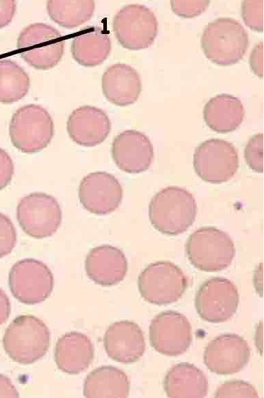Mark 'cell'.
I'll return each instance as SVG.
<instances>
[{
  "mask_svg": "<svg viewBox=\"0 0 264 398\" xmlns=\"http://www.w3.org/2000/svg\"><path fill=\"white\" fill-rule=\"evenodd\" d=\"M127 267L125 254L108 244L91 249L85 260V270L88 278L103 286L120 283L127 274Z\"/></svg>",
  "mask_w": 264,
  "mask_h": 398,
  "instance_id": "d6986e66",
  "label": "cell"
},
{
  "mask_svg": "<svg viewBox=\"0 0 264 398\" xmlns=\"http://www.w3.org/2000/svg\"><path fill=\"white\" fill-rule=\"evenodd\" d=\"M163 389L168 397H205L208 392V380L200 368L183 362L168 370Z\"/></svg>",
  "mask_w": 264,
  "mask_h": 398,
  "instance_id": "7402d4cb",
  "label": "cell"
},
{
  "mask_svg": "<svg viewBox=\"0 0 264 398\" xmlns=\"http://www.w3.org/2000/svg\"><path fill=\"white\" fill-rule=\"evenodd\" d=\"M239 303L236 286L229 279L213 277L199 287L195 306L199 316L211 323H222L236 313Z\"/></svg>",
  "mask_w": 264,
  "mask_h": 398,
  "instance_id": "7c38bea8",
  "label": "cell"
},
{
  "mask_svg": "<svg viewBox=\"0 0 264 398\" xmlns=\"http://www.w3.org/2000/svg\"><path fill=\"white\" fill-rule=\"evenodd\" d=\"M111 123L108 115L93 106H82L74 110L67 123L69 137L84 147H95L108 137Z\"/></svg>",
  "mask_w": 264,
  "mask_h": 398,
  "instance_id": "ac0fdd59",
  "label": "cell"
},
{
  "mask_svg": "<svg viewBox=\"0 0 264 398\" xmlns=\"http://www.w3.org/2000/svg\"><path fill=\"white\" fill-rule=\"evenodd\" d=\"M130 383L127 374L111 365H103L89 373L84 383L85 397H127Z\"/></svg>",
  "mask_w": 264,
  "mask_h": 398,
  "instance_id": "d4e9b609",
  "label": "cell"
},
{
  "mask_svg": "<svg viewBox=\"0 0 264 398\" xmlns=\"http://www.w3.org/2000/svg\"><path fill=\"white\" fill-rule=\"evenodd\" d=\"M149 335L151 346L166 356L182 355L193 341L192 326L188 318L174 310L163 311L155 316Z\"/></svg>",
  "mask_w": 264,
  "mask_h": 398,
  "instance_id": "4fadbf2b",
  "label": "cell"
},
{
  "mask_svg": "<svg viewBox=\"0 0 264 398\" xmlns=\"http://www.w3.org/2000/svg\"><path fill=\"white\" fill-rule=\"evenodd\" d=\"M185 253L190 263L205 272H218L232 262L236 249L225 232L214 227H202L188 237Z\"/></svg>",
  "mask_w": 264,
  "mask_h": 398,
  "instance_id": "277c9868",
  "label": "cell"
},
{
  "mask_svg": "<svg viewBox=\"0 0 264 398\" xmlns=\"http://www.w3.org/2000/svg\"><path fill=\"white\" fill-rule=\"evenodd\" d=\"M16 11L15 1H0V28L8 25Z\"/></svg>",
  "mask_w": 264,
  "mask_h": 398,
  "instance_id": "e575fe53",
  "label": "cell"
},
{
  "mask_svg": "<svg viewBox=\"0 0 264 398\" xmlns=\"http://www.w3.org/2000/svg\"><path fill=\"white\" fill-rule=\"evenodd\" d=\"M244 107L237 97L227 93L210 98L203 109V118L213 131L227 133L236 130L243 120Z\"/></svg>",
  "mask_w": 264,
  "mask_h": 398,
  "instance_id": "603a6c76",
  "label": "cell"
},
{
  "mask_svg": "<svg viewBox=\"0 0 264 398\" xmlns=\"http://www.w3.org/2000/svg\"><path fill=\"white\" fill-rule=\"evenodd\" d=\"M111 51L108 33L99 26H88L72 40L71 52L73 58L84 67L102 64Z\"/></svg>",
  "mask_w": 264,
  "mask_h": 398,
  "instance_id": "cb8c5ba5",
  "label": "cell"
},
{
  "mask_svg": "<svg viewBox=\"0 0 264 398\" xmlns=\"http://www.w3.org/2000/svg\"><path fill=\"white\" fill-rule=\"evenodd\" d=\"M19 393L11 380L0 374V397H18Z\"/></svg>",
  "mask_w": 264,
  "mask_h": 398,
  "instance_id": "d590c367",
  "label": "cell"
},
{
  "mask_svg": "<svg viewBox=\"0 0 264 398\" xmlns=\"http://www.w3.org/2000/svg\"><path fill=\"white\" fill-rule=\"evenodd\" d=\"M263 4L262 1L241 2V17L247 26L258 32L263 31Z\"/></svg>",
  "mask_w": 264,
  "mask_h": 398,
  "instance_id": "f546056e",
  "label": "cell"
},
{
  "mask_svg": "<svg viewBox=\"0 0 264 398\" xmlns=\"http://www.w3.org/2000/svg\"><path fill=\"white\" fill-rule=\"evenodd\" d=\"M62 210L55 198L42 193L23 197L16 207V217L23 231L35 239L53 235L62 222Z\"/></svg>",
  "mask_w": 264,
  "mask_h": 398,
  "instance_id": "ba28073f",
  "label": "cell"
},
{
  "mask_svg": "<svg viewBox=\"0 0 264 398\" xmlns=\"http://www.w3.org/2000/svg\"><path fill=\"white\" fill-rule=\"evenodd\" d=\"M16 241L17 232L12 221L0 212V258L12 251Z\"/></svg>",
  "mask_w": 264,
  "mask_h": 398,
  "instance_id": "4dcf8cb0",
  "label": "cell"
},
{
  "mask_svg": "<svg viewBox=\"0 0 264 398\" xmlns=\"http://www.w3.org/2000/svg\"><path fill=\"white\" fill-rule=\"evenodd\" d=\"M54 132V123L46 109L37 104L18 108L12 115L9 136L19 151L33 154L45 148Z\"/></svg>",
  "mask_w": 264,
  "mask_h": 398,
  "instance_id": "5b68a950",
  "label": "cell"
},
{
  "mask_svg": "<svg viewBox=\"0 0 264 398\" xmlns=\"http://www.w3.org/2000/svg\"><path fill=\"white\" fill-rule=\"evenodd\" d=\"M30 81L26 72L11 59L0 60V103H13L28 92Z\"/></svg>",
  "mask_w": 264,
  "mask_h": 398,
  "instance_id": "4316f807",
  "label": "cell"
},
{
  "mask_svg": "<svg viewBox=\"0 0 264 398\" xmlns=\"http://www.w3.org/2000/svg\"><path fill=\"white\" fill-rule=\"evenodd\" d=\"M14 173L13 161L8 154L0 148V191L11 182Z\"/></svg>",
  "mask_w": 264,
  "mask_h": 398,
  "instance_id": "d6a6232c",
  "label": "cell"
},
{
  "mask_svg": "<svg viewBox=\"0 0 264 398\" xmlns=\"http://www.w3.org/2000/svg\"><path fill=\"white\" fill-rule=\"evenodd\" d=\"M263 134L258 133L248 141L244 157L248 167L258 173H263Z\"/></svg>",
  "mask_w": 264,
  "mask_h": 398,
  "instance_id": "f1b7e54d",
  "label": "cell"
},
{
  "mask_svg": "<svg viewBox=\"0 0 264 398\" xmlns=\"http://www.w3.org/2000/svg\"><path fill=\"white\" fill-rule=\"evenodd\" d=\"M96 8L94 1H48L47 11L58 25L71 29L89 21Z\"/></svg>",
  "mask_w": 264,
  "mask_h": 398,
  "instance_id": "484cf974",
  "label": "cell"
},
{
  "mask_svg": "<svg viewBox=\"0 0 264 398\" xmlns=\"http://www.w3.org/2000/svg\"><path fill=\"white\" fill-rule=\"evenodd\" d=\"M102 90L107 100L119 106L134 103L142 91L138 72L129 64L116 63L102 76Z\"/></svg>",
  "mask_w": 264,
  "mask_h": 398,
  "instance_id": "ffe728a7",
  "label": "cell"
},
{
  "mask_svg": "<svg viewBox=\"0 0 264 398\" xmlns=\"http://www.w3.org/2000/svg\"><path fill=\"white\" fill-rule=\"evenodd\" d=\"M197 203L193 194L184 188L168 186L157 192L149 205L151 225L170 236L180 234L193 224Z\"/></svg>",
  "mask_w": 264,
  "mask_h": 398,
  "instance_id": "6da1fadb",
  "label": "cell"
},
{
  "mask_svg": "<svg viewBox=\"0 0 264 398\" xmlns=\"http://www.w3.org/2000/svg\"><path fill=\"white\" fill-rule=\"evenodd\" d=\"M113 28L119 43L125 48L137 50L150 47L159 30L154 13L144 5L124 6L115 14Z\"/></svg>",
  "mask_w": 264,
  "mask_h": 398,
  "instance_id": "30bf717a",
  "label": "cell"
},
{
  "mask_svg": "<svg viewBox=\"0 0 264 398\" xmlns=\"http://www.w3.org/2000/svg\"><path fill=\"white\" fill-rule=\"evenodd\" d=\"M21 57L36 69L47 70L55 67L64 55V40L54 27L33 23L24 28L17 40Z\"/></svg>",
  "mask_w": 264,
  "mask_h": 398,
  "instance_id": "52a82bcc",
  "label": "cell"
},
{
  "mask_svg": "<svg viewBox=\"0 0 264 398\" xmlns=\"http://www.w3.org/2000/svg\"><path fill=\"white\" fill-rule=\"evenodd\" d=\"M210 3V1H171V6L176 14L193 18L205 11Z\"/></svg>",
  "mask_w": 264,
  "mask_h": 398,
  "instance_id": "1f68e13d",
  "label": "cell"
},
{
  "mask_svg": "<svg viewBox=\"0 0 264 398\" xmlns=\"http://www.w3.org/2000/svg\"><path fill=\"white\" fill-rule=\"evenodd\" d=\"M215 397H258L256 389L241 380L224 382L215 390Z\"/></svg>",
  "mask_w": 264,
  "mask_h": 398,
  "instance_id": "83f0119b",
  "label": "cell"
},
{
  "mask_svg": "<svg viewBox=\"0 0 264 398\" xmlns=\"http://www.w3.org/2000/svg\"><path fill=\"white\" fill-rule=\"evenodd\" d=\"M250 357L251 348L243 337L235 334H224L208 343L204 351L203 361L211 372L228 375L243 369Z\"/></svg>",
  "mask_w": 264,
  "mask_h": 398,
  "instance_id": "5bb4252c",
  "label": "cell"
},
{
  "mask_svg": "<svg viewBox=\"0 0 264 398\" xmlns=\"http://www.w3.org/2000/svg\"><path fill=\"white\" fill-rule=\"evenodd\" d=\"M94 348L89 338L78 331L68 332L57 341L54 360L64 373L77 375L86 370L92 363Z\"/></svg>",
  "mask_w": 264,
  "mask_h": 398,
  "instance_id": "44dd1931",
  "label": "cell"
},
{
  "mask_svg": "<svg viewBox=\"0 0 264 398\" xmlns=\"http://www.w3.org/2000/svg\"><path fill=\"white\" fill-rule=\"evenodd\" d=\"M200 42L207 59L217 64L228 66L243 58L249 45V38L238 21L222 17L204 28Z\"/></svg>",
  "mask_w": 264,
  "mask_h": 398,
  "instance_id": "3957f363",
  "label": "cell"
},
{
  "mask_svg": "<svg viewBox=\"0 0 264 398\" xmlns=\"http://www.w3.org/2000/svg\"><path fill=\"white\" fill-rule=\"evenodd\" d=\"M111 155L120 170L129 174H138L147 171L151 165L154 147L144 133L127 130L114 138Z\"/></svg>",
  "mask_w": 264,
  "mask_h": 398,
  "instance_id": "2e32d148",
  "label": "cell"
},
{
  "mask_svg": "<svg viewBox=\"0 0 264 398\" xmlns=\"http://www.w3.org/2000/svg\"><path fill=\"white\" fill-rule=\"evenodd\" d=\"M119 181L105 171L92 172L85 176L79 186L81 204L89 212L107 215L114 212L122 199Z\"/></svg>",
  "mask_w": 264,
  "mask_h": 398,
  "instance_id": "9a60e30c",
  "label": "cell"
},
{
  "mask_svg": "<svg viewBox=\"0 0 264 398\" xmlns=\"http://www.w3.org/2000/svg\"><path fill=\"white\" fill-rule=\"evenodd\" d=\"M249 61L253 73L260 78L263 77V41L259 42L254 47Z\"/></svg>",
  "mask_w": 264,
  "mask_h": 398,
  "instance_id": "836d02e7",
  "label": "cell"
},
{
  "mask_svg": "<svg viewBox=\"0 0 264 398\" xmlns=\"http://www.w3.org/2000/svg\"><path fill=\"white\" fill-rule=\"evenodd\" d=\"M103 346L109 358L125 364L138 361L144 355L146 343L140 326L131 321L113 323L103 336Z\"/></svg>",
  "mask_w": 264,
  "mask_h": 398,
  "instance_id": "e0dca14e",
  "label": "cell"
},
{
  "mask_svg": "<svg viewBox=\"0 0 264 398\" xmlns=\"http://www.w3.org/2000/svg\"><path fill=\"white\" fill-rule=\"evenodd\" d=\"M11 313V303L5 292L0 288V325L4 324Z\"/></svg>",
  "mask_w": 264,
  "mask_h": 398,
  "instance_id": "8d00e7d4",
  "label": "cell"
},
{
  "mask_svg": "<svg viewBox=\"0 0 264 398\" xmlns=\"http://www.w3.org/2000/svg\"><path fill=\"white\" fill-rule=\"evenodd\" d=\"M2 341L5 352L13 361L28 365L46 354L50 344V332L40 319L23 314L10 323Z\"/></svg>",
  "mask_w": 264,
  "mask_h": 398,
  "instance_id": "7a4b0ae2",
  "label": "cell"
},
{
  "mask_svg": "<svg viewBox=\"0 0 264 398\" xmlns=\"http://www.w3.org/2000/svg\"><path fill=\"white\" fill-rule=\"evenodd\" d=\"M193 167L197 175L206 182H227L239 169L238 152L234 144L226 140H207L195 148Z\"/></svg>",
  "mask_w": 264,
  "mask_h": 398,
  "instance_id": "9c48e42d",
  "label": "cell"
},
{
  "mask_svg": "<svg viewBox=\"0 0 264 398\" xmlns=\"http://www.w3.org/2000/svg\"><path fill=\"white\" fill-rule=\"evenodd\" d=\"M137 285L144 300L163 305L176 302L183 295L188 279L176 264L159 261L150 263L140 273Z\"/></svg>",
  "mask_w": 264,
  "mask_h": 398,
  "instance_id": "8992f818",
  "label": "cell"
},
{
  "mask_svg": "<svg viewBox=\"0 0 264 398\" xmlns=\"http://www.w3.org/2000/svg\"><path fill=\"white\" fill-rule=\"evenodd\" d=\"M11 294L19 302L35 305L47 300L54 288V277L48 266L35 258L16 262L8 273Z\"/></svg>",
  "mask_w": 264,
  "mask_h": 398,
  "instance_id": "8fae6325",
  "label": "cell"
}]
</instances>
